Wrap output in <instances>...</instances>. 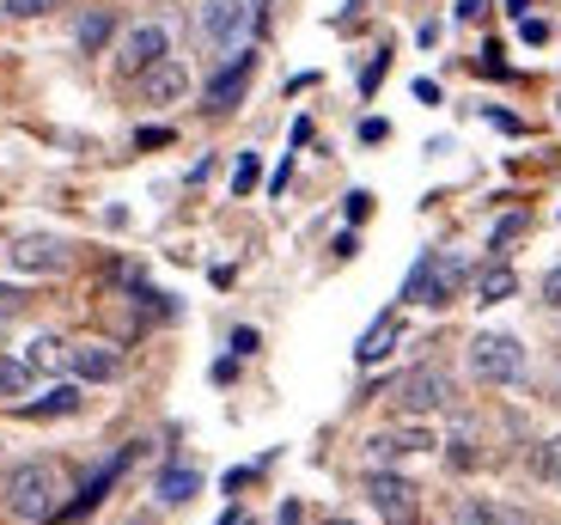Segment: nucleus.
I'll list each match as a JSON object with an SVG mask.
<instances>
[{"label": "nucleus", "mask_w": 561, "mask_h": 525, "mask_svg": "<svg viewBox=\"0 0 561 525\" xmlns=\"http://www.w3.org/2000/svg\"><path fill=\"white\" fill-rule=\"evenodd\" d=\"M482 73H506V61H501V49H494V43L482 49Z\"/></svg>", "instance_id": "nucleus-33"}, {"label": "nucleus", "mask_w": 561, "mask_h": 525, "mask_svg": "<svg viewBox=\"0 0 561 525\" xmlns=\"http://www.w3.org/2000/svg\"><path fill=\"white\" fill-rule=\"evenodd\" d=\"M135 525H147V520H135Z\"/></svg>", "instance_id": "nucleus-39"}, {"label": "nucleus", "mask_w": 561, "mask_h": 525, "mask_svg": "<svg viewBox=\"0 0 561 525\" xmlns=\"http://www.w3.org/2000/svg\"><path fill=\"white\" fill-rule=\"evenodd\" d=\"M385 135H391V128H385L379 116H366V123H360V141H385Z\"/></svg>", "instance_id": "nucleus-32"}, {"label": "nucleus", "mask_w": 561, "mask_h": 525, "mask_svg": "<svg viewBox=\"0 0 561 525\" xmlns=\"http://www.w3.org/2000/svg\"><path fill=\"white\" fill-rule=\"evenodd\" d=\"M385 61H391V49H379V56L366 61V73H360V92H366V99L379 92V80H385Z\"/></svg>", "instance_id": "nucleus-25"}, {"label": "nucleus", "mask_w": 561, "mask_h": 525, "mask_svg": "<svg viewBox=\"0 0 561 525\" xmlns=\"http://www.w3.org/2000/svg\"><path fill=\"white\" fill-rule=\"evenodd\" d=\"M323 525H354V520H323Z\"/></svg>", "instance_id": "nucleus-37"}, {"label": "nucleus", "mask_w": 561, "mask_h": 525, "mask_svg": "<svg viewBox=\"0 0 561 525\" xmlns=\"http://www.w3.org/2000/svg\"><path fill=\"white\" fill-rule=\"evenodd\" d=\"M68 367L80 373V379H116V349H104V342H68Z\"/></svg>", "instance_id": "nucleus-13"}, {"label": "nucleus", "mask_w": 561, "mask_h": 525, "mask_svg": "<svg viewBox=\"0 0 561 525\" xmlns=\"http://www.w3.org/2000/svg\"><path fill=\"white\" fill-rule=\"evenodd\" d=\"M397 336H403V318H397V312H385L379 324H373V330L360 336V349H354V361H360V367H379V361L397 349Z\"/></svg>", "instance_id": "nucleus-14"}, {"label": "nucleus", "mask_w": 561, "mask_h": 525, "mask_svg": "<svg viewBox=\"0 0 561 525\" xmlns=\"http://www.w3.org/2000/svg\"><path fill=\"white\" fill-rule=\"evenodd\" d=\"M0 306L13 312V306H25V294H19V287H0Z\"/></svg>", "instance_id": "nucleus-34"}, {"label": "nucleus", "mask_w": 561, "mask_h": 525, "mask_svg": "<svg viewBox=\"0 0 561 525\" xmlns=\"http://www.w3.org/2000/svg\"><path fill=\"white\" fill-rule=\"evenodd\" d=\"M543 299H549V306H561V263L543 275Z\"/></svg>", "instance_id": "nucleus-31"}, {"label": "nucleus", "mask_w": 561, "mask_h": 525, "mask_svg": "<svg viewBox=\"0 0 561 525\" xmlns=\"http://www.w3.org/2000/svg\"><path fill=\"white\" fill-rule=\"evenodd\" d=\"M183 92H190V73H183V61H171V56L140 73V99L147 104H178Z\"/></svg>", "instance_id": "nucleus-12"}, {"label": "nucleus", "mask_w": 561, "mask_h": 525, "mask_svg": "<svg viewBox=\"0 0 561 525\" xmlns=\"http://www.w3.org/2000/svg\"><path fill=\"white\" fill-rule=\"evenodd\" d=\"M470 373L482 385H519L525 379V342L506 336V330H482L470 342Z\"/></svg>", "instance_id": "nucleus-4"}, {"label": "nucleus", "mask_w": 561, "mask_h": 525, "mask_svg": "<svg viewBox=\"0 0 561 525\" xmlns=\"http://www.w3.org/2000/svg\"><path fill=\"white\" fill-rule=\"evenodd\" d=\"M153 495L178 507V501L202 495V477H196V470H190V465H165V470H159V489H153Z\"/></svg>", "instance_id": "nucleus-18"}, {"label": "nucleus", "mask_w": 561, "mask_h": 525, "mask_svg": "<svg viewBox=\"0 0 561 525\" xmlns=\"http://www.w3.org/2000/svg\"><path fill=\"white\" fill-rule=\"evenodd\" d=\"M49 7H56V0H7V13L13 19H43Z\"/></svg>", "instance_id": "nucleus-26"}, {"label": "nucleus", "mask_w": 561, "mask_h": 525, "mask_svg": "<svg viewBox=\"0 0 561 525\" xmlns=\"http://www.w3.org/2000/svg\"><path fill=\"white\" fill-rule=\"evenodd\" d=\"M463 282H470V263H463V256L421 251L415 270H409V282H403V299H421V306H451Z\"/></svg>", "instance_id": "nucleus-3"}, {"label": "nucleus", "mask_w": 561, "mask_h": 525, "mask_svg": "<svg viewBox=\"0 0 561 525\" xmlns=\"http://www.w3.org/2000/svg\"><path fill=\"white\" fill-rule=\"evenodd\" d=\"M391 403L403 415H434V410H446V403H451V379L439 367H415V373H403V379H397Z\"/></svg>", "instance_id": "nucleus-5"}, {"label": "nucleus", "mask_w": 561, "mask_h": 525, "mask_svg": "<svg viewBox=\"0 0 561 525\" xmlns=\"http://www.w3.org/2000/svg\"><path fill=\"white\" fill-rule=\"evenodd\" d=\"M31 379H37V367H31V361H0V398H25Z\"/></svg>", "instance_id": "nucleus-20"}, {"label": "nucleus", "mask_w": 561, "mask_h": 525, "mask_svg": "<svg viewBox=\"0 0 561 525\" xmlns=\"http://www.w3.org/2000/svg\"><path fill=\"white\" fill-rule=\"evenodd\" d=\"M531 470L543 477V483H556V489H561V434H556V441H543V446L531 453Z\"/></svg>", "instance_id": "nucleus-22"}, {"label": "nucleus", "mask_w": 561, "mask_h": 525, "mask_svg": "<svg viewBox=\"0 0 561 525\" xmlns=\"http://www.w3.org/2000/svg\"><path fill=\"white\" fill-rule=\"evenodd\" d=\"M251 73H256V49H239V56H226V61H220V73L208 80V104H202V111H208V116L239 111V99L251 92Z\"/></svg>", "instance_id": "nucleus-7"}, {"label": "nucleus", "mask_w": 561, "mask_h": 525, "mask_svg": "<svg viewBox=\"0 0 561 525\" xmlns=\"http://www.w3.org/2000/svg\"><path fill=\"white\" fill-rule=\"evenodd\" d=\"M7 263H13L19 275H61L73 263V244L56 239V232H25V239L7 251Z\"/></svg>", "instance_id": "nucleus-6"}, {"label": "nucleus", "mask_w": 561, "mask_h": 525, "mask_svg": "<svg viewBox=\"0 0 561 525\" xmlns=\"http://www.w3.org/2000/svg\"><path fill=\"white\" fill-rule=\"evenodd\" d=\"M256 25H263V0H202L196 7V37L214 61L251 49Z\"/></svg>", "instance_id": "nucleus-1"}, {"label": "nucleus", "mask_w": 561, "mask_h": 525, "mask_svg": "<svg viewBox=\"0 0 561 525\" xmlns=\"http://www.w3.org/2000/svg\"><path fill=\"white\" fill-rule=\"evenodd\" d=\"M256 178H263V159H256V153H239V166H232V196H251Z\"/></svg>", "instance_id": "nucleus-23"}, {"label": "nucleus", "mask_w": 561, "mask_h": 525, "mask_svg": "<svg viewBox=\"0 0 561 525\" xmlns=\"http://www.w3.org/2000/svg\"><path fill=\"white\" fill-rule=\"evenodd\" d=\"M128 458H135V446H128V453H116V458H111V465H104V470H92V477H85V489H80V495H73V501H61V507H56V525H80L85 513H92V507H99V501H104V495H111V489H116V477H123V470H128Z\"/></svg>", "instance_id": "nucleus-9"}, {"label": "nucleus", "mask_w": 561, "mask_h": 525, "mask_svg": "<svg viewBox=\"0 0 561 525\" xmlns=\"http://www.w3.org/2000/svg\"><path fill=\"white\" fill-rule=\"evenodd\" d=\"M519 232H525V214H506L501 227H494V239H489V251H506V244L519 239Z\"/></svg>", "instance_id": "nucleus-24"}, {"label": "nucleus", "mask_w": 561, "mask_h": 525, "mask_svg": "<svg viewBox=\"0 0 561 525\" xmlns=\"http://www.w3.org/2000/svg\"><path fill=\"white\" fill-rule=\"evenodd\" d=\"M232 355H256V330H232Z\"/></svg>", "instance_id": "nucleus-30"}, {"label": "nucleus", "mask_w": 561, "mask_h": 525, "mask_svg": "<svg viewBox=\"0 0 561 525\" xmlns=\"http://www.w3.org/2000/svg\"><path fill=\"white\" fill-rule=\"evenodd\" d=\"M519 294V275L506 270V263H489V270L477 275V299L482 306H501V299H513Z\"/></svg>", "instance_id": "nucleus-19"}, {"label": "nucleus", "mask_w": 561, "mask_h": 525, "mask_svg": "<svg viewBox=\"0 0 561 525\" xmlns=\"http://www.w3.org/2000/svg\"><path fill=\"white\" fill-rule=\"evenodd\" d=\"M451 470H470V465H477V453H470V441H451Z\"/></svg>", "instance_id": "nucleus-27"}, {"label": "nucleus", "mask_w": 561, "mask_h": 525, "mask_svg": "<svg viewBox=\"0 0 561 525\" xmlns=\"http://www.w3.org/2000/svg\"><path fill=\"white\" fill-rule=\"evenodd\" d=\"M171 56V31L165 25H135L123 43H116V73H128V80H140V73L153 68V61Z\"/></svg>", "instance_id": "nucleus-8"}, {"label": "nucleus", "mask_w": 561, "mask_h": 525, "mask_svg": "<svg viewBox=\"0 0 561 525\" xmlns=\"http://www.w3.org/2000/svg\"><path fill=\"white\" fill-rule=\"evenodd\" d=\"M556 111H561V92H556Z\"/></svg>", "instance_id": "nucleus-38"}, {"label": "nucleus", "mask_w": 561, "mask_h": 525, "mask_svg": "<svg viewBox=\"0 0 561 525\" xmlns=\"http://www.w3.org/2000/svg\"><path fill=\"white\" fill-rule=\"evenodd\" d=\"M73 410H80V385H56L49 398L19 403V415H25V422H56V415H73Z\"/></svg>", "instance_id": "nucleus-17"}, {"label": "nucleus", "mask_w": 561, "mask_h": 525, "mask_svg": "<svg viewBox=\"0 0 561 525\" xmlns=\"http://www.w3.org/2000/svg\"><path fill=\"white\" fill-rule=\"evenodd\" d=\"M31 367H37V373L68 367V342H61V336H37V342H31Z\"/></svg>", "instance_id": "nucleus-21"}, {"label": "nucleus", "mask_w": 561, "mask_h": 525, "mask_svg": "<svg viewBox=\"0 0 561 525\" xmlns=\"http://www.w3.org/2000/svg\"><path fill=\"white\" fill-rule=\"evenodd\" d=\"M280 525H299V501H287V507H280Z\"/></svg>", "instance_id": "nucleus-35"}, {"label": "nucleus", "mask_w": 561, "mask_h": 525, "mask_svg": "<svg viewBox=\"0 0 561 525\" xmlns=\"http://www.w3.org/2000/svg\"><path fill=\"white\" fill-rule=\"evenodd\" d=\"M451 525H531V513L489 501V495H458L451 501Z\"/></svg>", "instance_id": "nucleus-11"}, {"label": "nucleus", "mask_w": 561, "mask_h": 525, "mask_svg": "<svg viewBox=\"0 0 561 525\" xmlns=\"http://www.w3.org/2000/svg\"><path fill=\"white\" fill-rule=\"evenodd\" d=\"M116 37V13L111 7H85L80 25H73V43H80V56H99L104 43Z\"/></svg>", "instance_id": "nucleus-15"}, {"label": "nucleus", "mask_w": 561, "mask_h": 525, "mask_svg": "<svg viewBox=\"0 0 561 525\" xmlns=\"http://www.w3.org/2000/svg\"><path fill=\"white\" fill-rule=\"evenodd\" d=\"M61 465H49V458H31V465H13L7 470V483H0V495H7V507L25 513V520H56L61 507Z\"/></svg>", "instance_id": "nucleus-2"}, {"label": "nucleus", "mask_w": 561, "mask_h": 525, "mask_svg": "<svg viewBox=\"0 0 561 525\" xmlns=\"http://www.w3.org/2000/svg\"><path fill=\"white\" fill-rule=\"evenodd\" d=\"M366 495H373V507H379L391 525H415V489H409L403 477L373 470V477H366Z\"/></svg>", "instance_id": "nucleus-10"}, {"label": "nucleus", "mask_w": 561, "mask_h": 525, "mask_svg": "<svg viewBox=\"0 0 561 525\" xmlns=\"http://www.w3.org/2000/svg\"><path fill=\"white\" fill-rule=\"evenodd\" d=\"M366 214H373V196H366V190H354V196H348V220H366Z\"/></svg>", "instance_id": "nucleus-28"}, {"label": "nucleus", "mask_w": 561, "mask_h": 525, "mask_svg": "<svg viewBox=\"0 0 561 525\" xmlns=\"http://www.w3.org/2000/svg\"><path fill=\"white\" fill-rule=\"evenodd\" d=\"M519 37H525V43H549V25H543V19H525Z\"/></svg>", "instance_id": "nucleus-29"}, {"label": "nucleus", "mask_w": 561, "mask_h": 525, "mask_svg": "<svg viewBox=\"0 0 561 525\" xmlns=\"http://www.w3.org/2000/svg\"><path fill=\"white\" fill-rule=\"evenodd\" d=\"M220 525H256V520H251V513H226Z\"/></svg>", "instance_id": "nucleus-36"}, {"label": "nucleus", "mask_w": 561, "mask_h": 525, "mask_svg": "<svg viewBox=\"0 0 561 525\" xmlns=\"http://www.w3.org/2000/svg\"><path fill=\"white\" fill-rule=\"evenodd\" d=\"M421 446H434L421 427H397V434H373V441H366V453H373V465H391V458L421 453Z\"/></svg>", "instance_id": "nucleus-16"}]
</instances>
